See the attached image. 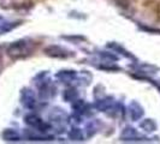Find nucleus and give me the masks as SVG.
Returning <instances> with one entry per match:
<instances>
[{
    "label": "nucleus",
    "mask_w": 160,
    "mask_h": 144,
    "mask_svg": "<svg viewBox=\"0 0 160 144\" xmlns=\"http://www.w3.org/2000/svg\"><path fill=\"white\" fill-rule=\"evenodd\" d=\"M35 49H36V42L30 37H25L10 43L6 47V54L12 60H19L30 56Z\"/></svg>",
    "instance_id": "obj_1"
},
{
    "label": "nucleus",
    "mask_w": 160,
    "mask_h": 144,
    "mask_svg": "<svg viewBox=\"0 0 160 144\" xmlns=\"http://www.w3.org/2000/svg\"><path fill=\"white\" fill-rule=\"evenodd\" d=\"M43 53L49 58L54 59H69L75 55V52L59 45H49L43 49Z\"/></svg>",
    "instance_id": "obj_2"
},
{
    "label": "nucleus",
    "mask_w": 160,
    "mask_h": 144,
    "mask_svg": "<svg viewBox=\"0 0 160 144\" xmlns=\"http://www.w3.org/2000/svg\"><path fill=\"white\" fill-rule=\"evenodd\" d=\"M24 122L32 128H35L38 131H41V132H47L49 128L52 127V124L51 122H47L43 119H41L39 115L36 114H27L24 117Z\"/></svg>",
    "instance_id": "obj_3"
},
{
    "label": "nucleus",
    "mask_w": 160,
    "mask_h": 144,
    "mask_svg": "<svg viewBox=\"0 0 160 144\" xmlns=\"http://www.w3.org/2000/svg\"><path fill=\"white\" fill-rule=\"evenodd\" d=\"M130 67L134 70L135 73L140 74V76H134V77H136L138 79L142 78V77H149L152 74H155L160 70L158 66L152 64H146V63H135L134 65H131Z\"/></svg>",
    "instance_id": "obj_4"
},
{
    "label": "nucleus",
    "mask_w": 160,
    "mask_h": 144,
    "mask_svg": "<svg viewBox=\"0 0 160 144\" xmlns=\"http://www.w3.org/2000/svg\"><path fill=\"white\" fill-rule=\"evenodd\" d=\"M21 103L23 104L25 108L28 109H35L36 106H38V98L35 93L32 91V89L29 88H24L21 91Z\"/></svg>",
    "instance_id": "obj_5"
},
{
    "label": "nucleus",
    "mask_w": 160,
    "mask_h": 144,
    "mask_svg": "<svg viewBox=\"0 0 160 144\" xmlns=\"http://www.w3.org/2000/svg\"><path fill=\"white\" fill-rule=\"evenodd\" d=\"M24 138L28 141H36V142H49L53 141L54 137L51 135H46L45 132L38 131L35 128H25L24 130Z\"/></svg>",
    "instance_id": "obj_6"
},
{
    "label": "nucleus",
    "mask_w": 160,
    "mask_h": 144,
    "mask_svg": "<svg viewBox=\"0 0 160 144\" xmlns=\"http://www.w3.org/2000/svg\"><path fill=\"white\" fill-rule=\"evenodd\" d=\"M56 78L66 85H73V82H78V73L73 70H60L56 73Z\"/></svg>",
    "instance_id": "obj_7"
},
{
    "label": "nucleus",
    "mask_w": 160,
    "mask_h": 144,
    "mask_svg": "<svg viewBox=\"0 0 160 144\" xmlns=\"http://www.w3.org/2000/svg\"><path fill=\"white\" fill-rule=\"evenodd\" d=\"M120 139L124 141V142H149L148 138H142V137L138 136L137 131L131 126H127L122 131V135H120Z\"/></svg>",
    "instance_id": "obj_8"
},
{
    "label": "nucleus",
    "mask_w": 160,
    "mask_h": 144,
    "mask_svg": "<svg viewBox=\"0 0 160 144\" xmlns=\"http://www.w3.org/2000/svg\"><path fill=\"white\" fill-rule=\"evenodd\" d=\"M49 120L52 122H54L56 125H60V126H65V124L69 121V115L59 107H56L52 109V112L49 114Z\"/></svg>",
    "instance_id": "obj_9"
},
{
    "label": "nucleus",
    "mask_w": 160,
    "mask_h": 144,
    "mask_svg": "<svg viewBox=\"0 0 160 144\" xmlns=\"http://www.w3.org/2000/svg\"><path fill=\"white\" fill-rule=\"evenodd\" d=\"M128 113H129L130 119L132 120V121H138V120L143 117V114H144L143 107L138 103L137 101L134 100V101H131V102L129 103Z\"/></svg>",
    "instance_id": "obj_10"
},
{
    "label": "nucleus",
    "mask_w": 160,
    "mask_h": 144,
    "mask_svg": "<svg viewBox=\"0 0 160 144\" xmlns=\"http://www.w3.org/2000/svg\"><path fill=\"white\" fill-rule=\"evenodd\" d=\"M113 104H114V98H113V96L108 95L96 100V102L94 103V107L99 112H107Z\"/></svg>",
    "instance_id": "obj_11"
},
{
    "label": "nucleus",
    "mask_w": 160,
    "mask_h": 144,
    "mask_svg": "<svg viewBox=\"0 0 160 144\" xmlns=\"http://www.w3.org/2000/svg\"><path fill=\"white\" fill-rule=\"evenodd\" d=\"M107 48H111L113 52H117V53L122 54L123 56L129 58V59H131V60H135V61H136V58L132 55L130 52H128V50L123 47L120 43H117V42H108V43H107Z\"/></svg>",
    "instance_id": "obj_12"
},
{
    "label": "nucleus",
    "mask_w": 160,
    "mask_h": 144,
    "mask_svg": "<svg viewBox=\"0 0 160 144\" xmlns=\"http://www.w3.org/2000/svg\"><path fill=\"white\" fill-rule=\"evenodd\" d=\"M1 137L5 142H19L22 139V136L13 128H6L2 131Z\"/></svg>",
    "instance_id": "obj_13"
},
{
    "label": "nucleus",
    "mask_w": 160,
    "mask_h": 144,
    "mask_svg": "<svg viewBox=\"0 0 160 144\" xmlns=\"http://www.w3.org/2000/svg\"><path fill=\"white\" fill-rule=\"evenodd\" d=\"M140 128H142L144 132H154L158 128V124L155 122L154 119H143L140 122Z\"/></svg>",
    "instance_id": "obj_14"
},
{
    "label": "nucleus",
    "mask_w": 160,
    "mask_h": 144,
    "mask_svg": "<svg viewBox=\"0 0 160 144\" xmlns=\"http://www.w3.org/2000/svg\"><path fill=\"white\" fill-rule=\"evenodd\" d=\"M63 98L66 102H73L76 98H78V91L76 90V88L73 85H70L66 90H64Z\"/></svg>",
    "instance_id": "obj_15"
},
{
    "label": "nucleus",
    "mask_w": 160,
    "mask_h": 144,
    "mask_svg": "<svg viewBox=\"0 0 160 144\" xmlns=\"http://www.w3.org/2000/svg\"><path fill=\"white\" fill-rule=\"evenodd\" d=\"M22 24V21H17V22H5V23H0V35L8 34L12 31L15 28L19 26Z\"/></svg>",
    "instance_id": "obj_16"
},
{
    "label": "nucleus",
    "mask_w": 160,
    "mask_h": 144,
    "mask_svg": "<svg viewBox=\"0 0 160 144\" xmlns=\"http://www.w3.org/2000/svg\"><path fill=\"white\" fill-rule=\"evenodd\" d=\"M69 138L71 141H75V142H82V141H84L83 131L78 127H72V130L69 133Z\"/></svg>",
    "instance_id": "obj_17"
},
{
    "label": "nucleus",
    "mask_w": 160,
    "mask_h": 144,
    "mask_svg": "<svg viewBox=\"0 0 160 144\" xmlns=\"http://www.w3.org/2000/svg\"><path fill=\"white\" fill-rule=\"evenodd\" d=\"M98 130H99V121H96V120H92L90 122H88V125H87V127H86V133H87V137H88V138L93 137L96 132H98Z\"/></svg>",
    "instance_id": "obj_18"
},
{
    "label": "nucleus",
    "mask_w": 160,
    "mask_h": 144,
    "mask_svg": "<svg viewBox=\"0 0 160 144\" xmlns=\"http://www.w3.org/2000/svg\"><path fill=\"white\" fill-rule=\"evenodd\" d=\"M99 56L102 59V61H117L118 56L114 55L111 52H99Z\"/></svg>",
    "instance_id": "obj_19"
},
{
    "label": "nucleus",
    "mask_w": 160,
    "mask_h": 144,
    "mask_svg": "<svg viewBox=\"0 0 160 144\" xmlns=\"http://www.w3.org/2000/svg\"><path fill=\"white\" fill-rule=\"evenodd\" d=\"M140 79H144V80H148L149 83H152L153 85L155 87V88L159 90L160 93V80H155V79H152L151 77H142V78H140Z\"/></svg>",
    "instance_id": "obj_20"
},
{
    "label": "nucleus",
    "mask_w": 160,
    "mask_h": 144,
    "mask_svg": "<svg viewBox=\"0 0 160 144\" xmlns=\"http://www.w3.org/2000/svg\"><path fill=\"white\" fill-rule=\"evenodd\" d=\"M117 4H118V6H122V7H128L129 6V0H114Z\"/></svg>",
    "instance_id": "obj_21"
},
{
    "label": "nucleus",
    "mask_w": 160,
    "mask_h": 144,
    "mask_svg": "<svg viewBox=\"0 0 160 144\" xmlns=\"http://www.w3.org/2000/svg\"><path fill=\"white\" fill-rule=\"evenodd\" d=\"M0 49H1V47H0ZM1 50H0V70H1V61H2V56H1Z\"/></svg>",
    "instance_id": "obj_22"
}]
</instances>
